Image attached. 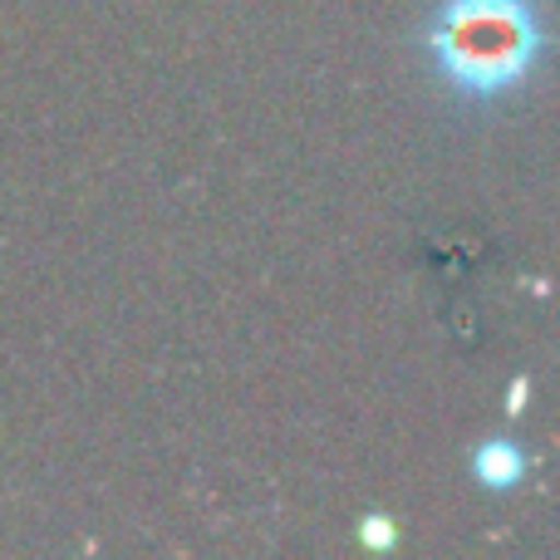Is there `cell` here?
I'll return each instance as SVG.
<instances>
[{"label": "cell", "mask_w": 560, "mask_h": 560, "mask_svg": "<svg viewBox=\"0 0 560 560\" xmlns=\"http://www.w3.org/2000/svg\"><path fill=\"white\" fill-rule=\"evenodd\" d=\"M541 20L532 0H447L428 30L438 74L472 98L516 89L541 59Z\"/></svg>", "instance_id": "cell-1"}, {"label": "cell", "mask_w": 560, "mask_h": 560, "mask_svg": "<svg viewBox=\"0 0 560 560\" xmlns=\"http://www.w3.org/2000/svg\"><path fill=\"white\" fill-rule=\"evenodd\" d=\"M472 472H477V482L502 492V487H516L526 477V457L516 443H502V438H497V443H482L472 453Z\"/></svg>", "instance_id": "cell-2"}, {"label": "cell", "mask_w": 560, "mask_h": 560, "mask_svg": "<svg viewBox=\"0 0 560 560\" xmlns=\"http://www.w3.org/2000/svg\"><path fill=\"white\" fill-rule=\"evenodd\" d=\"M359 541H364L369 551H394V546H398V526L388 522V516H364V522H359Z\"/></svg>", "instance_id": "cell-3"}]
</instances>
